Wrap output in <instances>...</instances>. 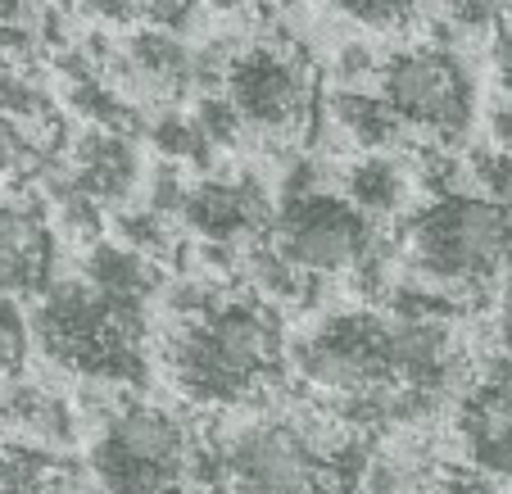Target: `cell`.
Here are the masks:
<instances>
[{"label": "cell", "instance_id": "obj_1", "mask_svg": "<svg viewBox=\"0 0 512 494\" xmlns=\"http://www.w3.org/2000/svg\"><path fill=\"white\" fill-rule=\"evenodd\" d=\"M164 372L191 408H259L290 372L281 309L259 291H218L200 309L177 313L164 340Z\"/></svg>", "mask_w": 512, "mask_h": 494}, {"label": "cell", "instance_id": "obj_2", "mask_svg": "<svg viewBox=\"0 0 512 494\" xmlns=\"http://www.w3.org/2000/svg\"><path fill=\"white\" fill-rule=\"evenodd\" d=\"M368 458L363 436L336 413H259L223 445L236 494H363Z\"/></svg>", "mask_w": 512, "mask_h": 494}, {"label": "cell", "instance_id": "obj_3", "mask_svg": "<svg viewBox=\"0 0 512 494\" xmlns=\"http://www.w3.org/2000/svg\"><path fill=\"white\" fill-rule=\"evenodd\" d=\"M28 322L41 359L87 386L132 390L150 372L145 300L105 291L91 277L50 281Z\"/></svg>", "mask_w": 512, "mask_h": 494}, {"label": "cell", "instance_id": "obj_4", "mask_svg": "<svg viewBox=\"0 0 512 494\" xmlns=\"http://www.w3.org/2000/svg\"><path fill=\"white\" fill-rule=\"evenodd\" d=\"M87 472L100 494H191L227 481L223 449L164 404L123 399L109 408L87 449Z\"/></svg>", "mask_w": 512, "mask_h": 494}, {"label": "cell", "instance_id": "obj_5", "mask_svg": "<svg viewBox=\"0 0 512 494\" xmlns=\"http://www.w3.org/2000/svg\"><path fill=\"white\" fill-rule=\"evenodd\" d=\"M404 245L413 277L449 291L490 286L512 268V204L481 191H431L404 218Z\"/></svg>", "mask_w": 512, "mask_h": 494}, {"label": "cell", "instance_id": "obj_6", "mask_svg": "<svg viewBox=\"0 0 512 494\" xmlns=\"http://www.w3.org/2000/svg\"><path fill=\"white\" fill-rule=\"evenodd\" d=\"M268 241L300 263L313 277H354L368 259H377V218H368L345 191H327L313 164H295L281 186V204L272 214Z\"/></svg>", "mask_w": 512, "mask_h": 494}, {"label": "cell", "instance_id": "obj_7", "mask_svg": "<svg viewBox=\"0 0 512 494\" xmlns=\"http://www.w3.org/2000/svg\"><path fill=\"white\" fill-rule=\"evenodd\" d=\"M223 96L236 105L245 132L277 146L309 141L313 123L327 114V96H318L313 64L290 41L236 46L223 73Z\"/></svg>", "mask_w": 512, "mask_h": 494}, {"label": "cell", "instance_id": "obj_8", "mask_svg": "<svg viewBox=\"0 0 512 494\" xmlns=\"http://www.w3.org/2000/svg\"><path fill=\"white\" fill-rule=\"evenodd\" d=\"M377 91L399 114L404 132L431 141L435 150L458 146L476 118V82L463 55L445 41H413L381 59Z\"/></svg>", "mask_w": 512, "mask_h": 494}, {"label": "cell", "instance_id": "obj_9", "mask_svg": "<svg viewBox=\"0 0 512 494\" xmlns=\"http://www.w3.org/2000/svg\"><path fill=\"white\" fill-rule=\"evenodd\" d=\"M272 200L254 177L245 173H218L191 182L182 204V223L209 245H250L272 232Z\"/></svg>", "mask_w": 512, "mask_h": 494}, {"label": "cell", "instance_id": "obj_10", "mask_svg": "<svg viewBox=\"0 0 512 494\" xmlns=\"http://www.w3.org/2000/svg\"><path fill=\"white\" fill-rule=\"evenodd\" d=\"M55 281V227L37 200H0V295L37 300Z\"/></svg>", "mask_w": 512, "mask_h": 494}, {"label": "cell", "instance_id": "obj_11", "mask_svg": "<svg viewBox=\"0 0 512 494\" xmlns=\"http://www.w3.org/2000/svg\"><path fill=\"white\" fill-rule=\"evenodd\" d=\"M141 150L136 136L109 132V127H87L68 150V177L82 195H91L96 204L123 209V200L141 186Z\"/></svg>", "mask_w": 512, "mask_h": 494}, {"label": "cell", "instance_id": "obj_12", "mask_svg": "<svg viewBox=\"0 0 512 494\" xmlns=\"http://www.w3.org/2000/svg\"><path fill=\"white\" fill-rule=\"evenodd\" d=\"M0 427H10L14 436L32 440V445L68 449L78 436V413L59 390L10 377V386L0 390Z\"/></svg>", "mask_w": 512, "mask_h": 494}, {"label": "cell", "instance_id": "obj_13", "mask_svg": "<svg viewBox=\"0 0 512 494\" xmlns=\"http://www.w3.org/2000/svg\"><path fill=\"white\" fill-rule=\"evenodd\" d=\"M327 114L331 127L345 136L358 155H377V150H395L404 141V123L386 105V96L372 87H331L327 91Z\"/></svg>", "mask_w": 512, "mask_h": 494}, {"label": "cell", "instance_id": "obj_14", "mask_svg": "<svg viewBox=\"0 0 512 494\" xmlns=\"http://www.w3.org/2000/svg\"><path fill=\"white\" fill-rule=\"evenodd\" d=\"M345 195L368 218H377L381 223V218H395L399 209H404L408 173L386 155V150H377V155H358L354 164L345 168Z\"/></svg>", "mask_w": 512, "mask_h": 494}, {"label": "cell", "instance_id": "obj_15", "mask_svg": "<svg viewBox=\"0 0 512 494\" xmlns=\"http://www.w3.org/2000/svg\"><path fill=\"white\" fill-rule=\"evenodd\" d=\"M82 277H91L96 286L105 291H118V295H132V300H150L159 291V263L145 259L141 250L123 241H91L87 245V259H82Z\"/></svg>", "mask_w": 512, "mask_h": 494}, {"label": "cell", "instance_id": "obj_16", "mask_svg": "<svg viewBox=\"0 0 512 494\" xmlns=\"http://www.w3.org/2000/svg\"><path fill=\"white\" fill-rule=\"evenodd\" d=\"M145 141H150V150L159 159H173L182 168H204L218 155V146L200 127L195 109H182V105H159V114L145 123Z\"/></svg>", "mask_w": 512, "mask_h": 494}, {"label": "cell", "instance_id": "obj_17", "mask_svg": "<svg viewBox=\"0 0 512 494\" xmlns=\"http://www.w3.org/2000/svg\"><path fill=\"white\" fill-rule=\"evenodd\" d=\"M0 114H10L14 123L28 127V132L37 136V146H41V136H50L59 127L55 96H50L37 78H28L23 68H5V64H0Z\"/></svg>", "mask_w": 512, "mask_h": 494}, {"label": "cell", "instance_id": "obj_18", "mask_svg": "<svg viewBox=\"0 0 512 494\" xmlns=\"http://www.w3.org/2000/svg\"><path fill=\"white\" fill-rule=\"evenodd\" d=\"M177 218L159 214V209H150V204H141V209H114V232L123 245H132V250H141L145 259H173V254H182V236L173 232Z\"/></svg>", "mask_w": 512, "mask_h": 494}, {"label": "cell", "instance_id": "obj_19", "mask_svg": "<svg viewBox=\"0 0 512 494\" xmlns=\"http://www.w3.org/2000/svg\"><path fill=\"white\" fill-rule=\"evenodd\" d=\"M331 14H340L345 23L354 28H368V32H390V28H404L413 14H422L426 0H322Z\"/></svg>", "mask_w": 512, "mask_h": 494}, {"label": "cell", "instance_id": "obj_20", "mask_svg": "<svg viewBox=\"0 0 512 494\" xmlns=\"http://www.w3.org/2000/svg\"><path fill=\"white\" fill-rule=\"evenodd\" d=\"M463 173H467V182H472V191L512 204V150L494 146V141L490 146H476L472 155H467Z\"/></svg>", "mask_w": 512, "mask_h": 494}, {"label": "cell", "instance_id": "obj_21", "mask_svg": "<svg viewBox=\"0 0 512 494\" xmlns=\"http://www.w3.org/2000/svg\"><path fill=\"white\" fill-rule=\"evenodd\" d=\"M41 159H46V150L37 146V136L23 123H14L10 114H0V182L37 173Z\"/></svg>", "mask_w": 512, "mask_h": 494}, {"label": "cell", "instance_id": "obj_22", "mask_svg": "<svg viewBox=\"0 0 512 494\" xmlns=\"http://www.w3.org/2000/svg\"><path fill=\"white\" fill-rule=\"evenodd\" d=\"M195 118H200V127L209 132V141L218 150H232V146H241L245 136V123H241V114H236V105L223 96V87L218 91H200V100H195Z\"/></svg>", "mask_w": 512, "mask_h": 494}, {"label": "cell", "instance_id": "obj_23", "mask_svg": "<svg viewBox=\"0 0 512 494\" xmlns=\"http://www.w3.org/2000/svg\"><path fill=\"white\" fill-rule=\"evenodd\" d=\"M32 345V322L19 313L14 295H0V381H10L23 372Z\"/></svg>", "mask_w": 512, "mask_h": 494}, {"label": "cell", "instance_id": "obj_24", "mask_svg": "<svg viewBox=\"0 0 512 494\" xmlns=\"http://www.w3.org/2000/svg\"><path fill=\"white\" fill-rule=\"evenodd\" d=\"M440 5V23L458 32H494L503 23V0H435Z\"/></svg>", "mask_w": 512, "mask_h": 494}, {"label": "cell", "instance_id": "obj_25", "mask_svg": "<svg viewBox=\"0 0 512 494\" xmlns=\"http://www.w3.org/2000/svg\"><path fill=\"white\" fill-rule=\"evenodd\" d=\"M377 73H381V59L363 41H349V46L336 50V64H331V82L336 87H368V82H377Z\"/></svg>", "mask_w": 512, "mask_h": 494}, {"label": "cell", "instance_id": "obj_26", "mask_svg": "<svg viewBox=\"0 0 512 494\" xmlns=\"http://www.w3.org/2000/svg\"><path fill=\"white\" fill-rule=\"evenodd\" d=\"M200 14H204V0H145V23L177 32V37H186L200 23Z\"/></svg>", "mask_w": 512, "mask_h": 494}, {"label": "cell", "instance_id": "obj_27", "mask_svg": "<svg viewBox=\"0 0 512 494\" xmlns=\"http://www.w3.org/2000/svg\"><path fill=\"white\" fill-rule=\"evenodd\" d=\"M78 10L91 23H105V28H136V23H145V0H78Z\"/></svg>", "mask_w": 512, "mask_h": 494}, {"label": "cell", "instance_id": "obj_28", "mask_svg": "<svg viewBox=\"0 0 512 494\" xmlns=\"http://www.w3.org/2000/svg\"><path fill=\"white\" fill-rule=\"evenodd\" d=\"M494 78L512 96V14H503V23L494 28Z\"/></svg>", "mask_w": 512, "mask_h": 494}, {"label": "cell", "instance_id": "obj_29", "mask_svg": "<svg viewBox=\"0 0 512 494\" xmlns=\"http://www.w3.org/2000/svg\"><path fill=\"white\" fill-rule=\"evenodd\" d=\"M490 141L494 146H503V150H512V100L490 114Z\"/></svg>", "mask_w": 512, "mask_h": 494}, {"label": "cell", "instance_id": "obj_30", "mask_svg": "<svg viewBox=\"0 0 512 494\" xmlns=\"http://www.w3.org/2000/svg\"><path fill=\"white\" fill-rule=\"evenodd\" d=\"M37 19V0H0V23H32Z\"/></svg>", "mask_w": 512, "mask_h": 494}, {"label": "cell", "instance_id": "obj_31", "mask_svg": "<svg viewBox=\"0 0 512 494\" xmlns=\"http://www.w3.org/2000/svg\"><path fill=\"white\" fill-rule=\"evenodd\" d=\"M250 5H259V0H204V10H213V14H241Z\"/></svg>", "mask_w": 512, "mask_h": 494}, {"label": "cell", "instance_id": "obj_32", "mask_svg": "<svg viewBox=\"0 0 512 494\" xmlns=\"http://www.w3.org/2000/svg\"><path fill=\"white\" fill-rule=\"evenodd\" d=\"M503 313H508V318H512V281H508V286H503Z\"/></svg>", "mask_w": 512, "mask_h": 494}, {"label": "cell", "instance_id": "obj_33", "mask_svg": "<svg viewBox=\"0 0 512 494\" xmlns=\"http://www.w3.org/2000/svg\"><path fill=\"white\" fill-rule=\"evenodd\" d=\"M503 14H512V0H503Z\"/></svg>", "mask_w": 512, "mask_h": 494}, {"label": "cell", "instance_id": "obj_34", "mask_svg": "<svg viewBox=\"0 0 512 494\" xmlns=\"http://www.w3.org/2000/svg\"><path fill=\"white\" fill-rule=\"evenodd\" d=\"M0 64H5V59H0Z\"/></svg>", "mask_w": 512, "mask_h": 494}]
</instances>
